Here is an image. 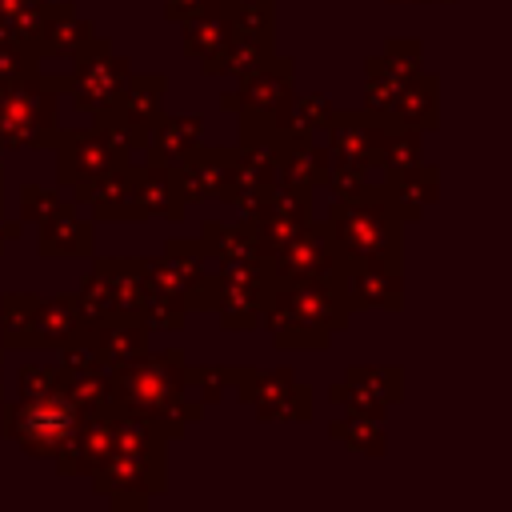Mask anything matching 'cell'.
Wrapping results in <instances>:
<instances>
[{
    "label": "cell",
    "mask_w": 512,
    "mask_h": 512,
    "mask_svg": "<svg viewBox=\"0 0 512 512\" xmlns=\"http://www.w3.org/2000/svg\"><path fill=\"white\" fill-rule=\"evenodd\" d=\"M232 152H236V148H192L184 160H176V164L168 168L172 192L180 196L184 208L196 204V200L220 196L224 176H228V164H232Z\"/></svg>",
    "instance_id": "18"
},
{
    "label": "cell",
    "mask_w": 512,
    "mask_h": 512,
    "mask_svg": "<svg viewBox=\"0 0 512 512\" xmlns=\"http://www.w3.org/2000/svg\"><path fill=\"white\" fill-rule=\"evenodd\" d=\"M420 72V44L416 40H392L384 48V56L368 60V100L364 108L376 112L380 120H388L400 88Z\"/></svg>",
    "instance_id": "16"
},
{
    "label": "cell",
    "mask_w": 512,
    "mask_h": 512,
    "mask_svg": "<svg viewBox=\"0 0 512 512\" xmlns=\"http://www.w3.org/2000/svg\"><path fill=\"white\" fill-rule=\"evenodd\" d=\"M56 204H60V196H56V192H48V188H40V184L20 188V216H24V220H32V224H40Z\"/></svg>",
    "instance_id": "36"
},
{
    "label": "cell",
    "mask_w": 512,
    "mask_h": 512,
    "mask_svg": "<svg viewBox=\"0 0 512 512\" xmlns=\"http://www.w3.org/2000/svg\"><path fill=\"white\" fill-rule=\"evenodd\" d=\"M332 440H344L352 452H368V456H380L388 448V436H384V416H368V412H344L340 420H332Z\"/></svg>",
    "instance_id": "29"
},
{
    "label": "cell",
    "mask_w": 512,
    "mask_h": 512,
    "mask_svg": "<svg viewBox=\"0 0 512 512\" xmlns=\"http://www.w3.org/2000/svg\"><path fill=\"white\" fill-rule=\"evenodd\" d=\"M68 92V76L28 72L0 92V144L44 148L56 140V104Z\"/></svg>",
    "instance_id": "5"
},
{
    "label": "cell",
    "mask_w": 512,
    "mask_h": 512,
    "mask_svg": "<svg viewBox=\"0 0 512 512\" xmlns=\"http://www.w3.org/2000/svg\"><path fill=\"white\" fill-rule=\"evenodd\" d=\"M72 72H68V92H72V104L80 112H96L112 100V92L124 84V76L132 72L124 56H116L112 40L104 36H92L76 56H72Z\"/></svg>",
    "instance_id": "11"
},
{
    "label": "cell",
    "mask_w": 512,
    "mask_h": 512,
    "mask_svg": "<svg viewBox=\"0 0 512 512\" xmlns=\"http://www.w3.org/2000/svg\"><path fill=\"white\" fill-rule=\"evenodd\" d=\"M40 256L56 260V256H92V224L76 212V204L60 200L44 220H40V236H36Z\"/></svg>",
    "instance_id": "22"
},
{
    "label": "cell",
    "mask_w": 512,
    "mask_h": 512,
    "mask_svg": "<svg viewBox=\"0 0 512 512\" xmlns=\"http://www.w3.org/2000/svg\"><path fill=\"white\" fill-rule=\"evenodd\" d=\"M0 368H4V356H0Z\"/></svg>",
    "instance_id": "40"
},
{
    "label": "cell",
    "mask_w": 512,
    "mask_h": 512,
    "mask_svg": "<svg viewBox=\"0 0 512 512\" xmlns=\"http://www.w3.org/2000/svg\"><path fill=\"white\" fill-rule=\"evenodd\" d=\"M348 316L352 304L340 272H324L308 280L272 284L260 324L272 332L276 348H324L328 336L348 324Z\"/></svg>",
    "instance_id": "2"
},
{
    "label": "cell",
    "mask_w": 512,
    "mask_h": 512,
    "mask_svg": "<svg viewBox=\"0 0 512 512\" xmlns=\"http://www.w3.org/2000/svg\"><path fill=\"white\" fill-rule=\"evenodd\" d=\"M236 392L244 404L256 408L260 420H308L312 416V392L296 384L288 368H272V372L240 368Z\"/></svg>",
    "instance_id": "12"
},
{
    "label": "cell",
    "mask_w": 512,
    "mask_h": 512,
    "mask_svg": "<svg viewBox=\"0 0 512 512\" xmlns=\"http://www.w3.org/2000/svg\"><path fill=\"white\" fill-rule=\"evenodd\" d=\"M344 292L352 308H400V268L388 264H360V268H340Z\"/></svg>",
    "instance_id": "24"
},
{
    "label": "cell",
    "mask_w": 512,
    "mask_h": 512,
    "mask_svg": "<svg viewBox=\"0 0 512 512\" xmlns=\"http://www.w3.org/2000/svg\"><path fill=\"white\" fill-rule=\"evenodd\" d=\"M36 52L28 48V44H16V40H0V92L12 84V80H20V76H28V72H36Z\"/></svg>",
    "instance_id": "35"
},
{
    "label": "cell",
    "mask_w": 512,
    "mask_h": 512,
    "mask_svg": "<svg viewBox=\"0 0 512 512\" xmlns=\"http://www.w3.org/2000/svg\"><path fill=\"white\" fill-rule=\"evenodd\" d=\"M400 224L404 220L396 216L380 184H364L356 196L332 200L324 232L336 252V272L360 264L400 268Z\"/></svg>",
    "instance_id": "4"
},
{
    "label": "cell",
    "mask_w": 512,
    "mask_h": 512,
    "mask_svg": "<svg viewBox=\"0 0 512 512\" xmlns=\"http://www.w3.org/2000/svg\"><path fill=\"white\" fill-rule=\"evenodd\" d=\"M48 0H0V40H16V44H28L32 28H36V16Z\"/></svg>",
    "instance_id": "32"
},
{
    "label": "cell",
    "mask_w": 512,
    "mask_h": 512,
    "mask_svg": "<svg viewBox=\"0 0 512 512\" xmlns=\"http://www.w3.org/2000/svg\"><path fill=\"white\" fill-rule=\"evenodd\" d=\"M64 384H68V372H64V364H24L20 372H16V392L20 396H56V392H64Z\"/></svg>",
    "instance_id": "33"
},
{
    "label": "cell",
    "mask_w": 512,
    "mask_h": 512,
    "mask_svg": "<svg viewBox=\"0 0 512 512\" xmlns=\"http://www.w3.org/2000/svg\"><path fill=\"white\" fill-rule=\"evenodd\" d=\"M268 272H272V284H288V280H308V276H324V272H336V252H332V240L324 232V224H304L296 228L292 236L276 240L268 252Z\"/></svg>",
    "instance_id": "13"
},
{
    "label": "cell",
    "mask_w": 512,
    "mask_h": 512,
    "mask_svg": "<svg viewBox=\"0 0 512 512\" xmlns=\"http://www.w3.org/2000/svg\"><path fill=\"white\" fill-rule=\"evenodd\" d=\"M0 180H4V172H0ZM12 236H20V224H4V216H0V248H4Z\"/></svg>",
    "instance_id": "38"
},
{
    "label": "cell",
    "mask_w": 512,
    "mask_h": 512,
    "mask_svg": "<svg viewBox=\"0 0 512 512\" xmlns=\"http://www.w3.org/2000/svg\"><path fill=\"white\" fill-rule=\"evenodd\" d=\"M144 268L148 260H96V268L84 276V292L76 296L84 324L108 316H140Z\"/></svg>",
    "instance_id": "10"
},
{
    "label": "cell",
    "mask_w": 512,
    "mask_h": 512,
    "mask_svg": "<svg viewBox=\"0 0 512 512\" xmlns=\"http://www.w3.org/2000/svg\"><path fill=\"white\" fill-rule=\"evenodd\" d=\"M224 40H228V24H224L220 12L184 20V52H188L192 60H200V68L216 60V52L224 48Z\"/></svg>",
    "instance_id": "30"
},
{
    "label": "cell",
    "mask_w": 512,
    "mask_h": 512,
    "mask_svg": "<svg viewBox=\"0 0 512 512\" xmlns=\"http://www.w3.org/2000/svg\"><path fill=\"white\" fill-rule=\"evenodd\" d=\"M388 120H380L376 112H332L328 120V164H348V168H376V148L384 136Z\"/></svg>",
    "instance_id": "15"
},
{
    "label": "cell",
    "mask_w": 512,
    "mask_h": 512,
    "mask_svg": "<svg viewBox=\"0 0 512 512\" xmlns=\"http://www.w3.org/2000/svg\"><path fill=\"white\" fill-rule=\"evenodd\" d=\"M52 144L60 152V168H56L60 184H68V188H76L84 180H96L116 164H128V152L108 132H100L96 124L80 128V132H56Z\"/></svg>",
    "instance_id": "14"
},
{
    "label": "cell",
    "mask_w": 512,
    "mask_h": 512,
    "mask_svg": "<svg viewBox=\"0 0 512 512\" xmlns=\"http://www.w3.org/2000/svg\"><path fill=\"white\" fill-rule=\"evenodd\" d=\"M164 440L168 436L160 428L132 420V416H116L112 444L92 472L96 492L108 496L112 508H144L156 492L168 488L164 484Z\"/></svg>",
    "instance_id": "3"
},
{
    "label": "cell",
    "mask_w": 512,
    "mask_h": 512,
    "mask_svg": "<svg viewBox=\"0 0 512 512\" xmlns=\"http://www.w3.org/2000/svg\"><path fill=\"white\" fill-rule=\"evenodd\" d=\"M292 60L268 56L260 68L240 76L244 84L228 96H220V108L240 112V140H280L284 136V116L292 104Z\"/></svg>",
    "instance_id": "6"
},
{
    "label": "cell",
    "mask_w": 512,
    "mask_h": 512,
    "mask_svg": "<svg viewBox=\"0 0 512 512\" xmlns=\"http://www.w3.org/2000/svg\"><path fill=\"white\" fill-rule=\"evenodd\" d=\"M136 192H140V212H144V220H148V216H164V220H180V216H184V204H180V196L172 192L168 168L140 164V168H136Z\"/></svg>",
    "instance_id": "28"
},
{
    "label": "cell",
    "mask_w": 512,
    "mask_h": 512,
    "mask_svg": "<svg viewBox=\"0 0 512 512\" xmlns=\"http://www.w3.org/2000/svg\"><path fill=\"white\" fill-rule=\"evenodd\" d=\"M436 92H440V80L416 72V76L400 88V96H396V104H392V112H388V124L432 128V124H436V108H440V96H436Z\"/></svg>",
    "instance_id": "26"
},
{
    "label": "cell",
    "mask_w": 512,
    "mask_h": 512,
    "mask_svg": "<svg viewBox=\"0 0 512 512\" xmlns=\"http://www.w3.org/2000/svg\"><path fill=\"white\" fill-rule=\"evenodd\" d=\"M164 88L168 80L164 76H124V84L112 92V100L104 108H96V128L108 132L124 152L132 148H144L148 140V128L156 124L160 108H164Z\"/></svg>",
    "instance_id": "9"
},
{
    "label": "cell",
    "mask_w": 512,
    "mask_h": 512,
    "mask_svg": "<svg viewBox=\"0 0 512 512\" xmlns=\"http://www.w3.org/2000/svg\"><path fill=\"white\" fill-rule=\"evenodd\" d=\"M204 132V120L200 116H156V124L148 128V140H144V160L152 168H172L176 160H184L196 140Z\"/></svg>",
    "instance_id": "23"
},
{
    "label": "cell",
    "mask_w": 512,
    "mask_h": 512,
    "mask_svg": "<svg viewBox=\"0 0 512 512\" xmlns=\"http://www.w3.org/2000/svg\"><path fill=\"white\" fill-rule=\"evenodd\" d=\"M332 404H344V412H368V416H384L388 404L400 400V368H352L344 376V384H336Z\"/></svg>",
    "instance_id": "19"
},
{
    "label": "cell",
    "mask_w": 512,
    "mask_h": 512,
    "mask_svg": "<svg viewBox=\"0 0 512 512\" xmlns=\"http://www.w3.org/2000/svg\"><path fill=\"white\" fill-rule=\"evenodd\" d=\"M388 204L396 208L400 220H412L420 216L432 200H436V188H440V176L432 164H412V168H396V172H384L380 180Z\"/></svg>",
    "instance_id": "25"
},
{
    "label": "cell",
    "mask_w": 512,
    "mask_h": 512,
    "mask_svg": "<svg viewBox=\"0 0 512 512\" xmlns=\"http://www.w3.org/2000/svg\"><path fill=\"white\" fill-rule=\"evenodd\" d=\"M84 332L100 368H116L148 352V324L140 316H108V320L84 324Z\"/></svg>",
    "instance_id": "21"
},
{
    "label": "cell",
    "mask_w": 512,
    "mask_h": 512,
    "mask_svg": "<svg viewBox=\"0 0 512 512\" xmlns=\"http://www.w3.org/2000/svg\"><path fill=\"white\" fill-rule=\"evenodd\" d=\"M272 56V36H248V32H228L224 48L216 52L212 64H204L208 76L216 72H232V76H248L252 68H260Z\"/></svg>",
    "instance_id": "27"
},
{
    "label": "cell",
    "mask_w": 512,
    "mask_h": 512,
    "mask_svg": "<svg viewBox=\"0 0 512 512\" xmlns=\"http://www.w3.org/2000/svg\"><path fill=\"white\" fill-rule=\"evenodd\" d=\"M184 352H140L128 364L108 368V412L144 420L164 436H180L204 416V404L184 392Z\"/></svg>",
    "instance_id": "1"
},
{
    "label": "cell",
    "mask_w": 512,
    "mask_h": 512,
    "mask_svg": "<svg viewBox=\"0 0 512 512\" xmlns=\"http://www.w3.org/2000/svg\"><path fill=\"white\" fill-rule=\"evenodd\" d=\"M420 4H448V0H420Z\"/></svg>",
    "instance_id": "39"
},
{
    "label": "cell",
    "mask_w": 512,
    "mask_h": 512,
    "mask_svg": "<svg viewBox=\"0 0 512 512\" xmlns=\"http://www.w3.org/2000/svg\"><path fill=\"white\" fill-rule=\"evenodd\" d=\"M140 164H116L96 180L76 184V204H88L100 220H144L140 192H136Z\"/></svg>",
    "instance_id": "17"
},
{
    "label": "cell",
    "mask_w": 512,
    "mask_h": 512,
    "mask_svg": "<svg viewBox=\"0 0 512 512\" xmlns=\"http://www.w3.org/2000/svg\"><path fill=\"white\" fill-rule=\"evenodd\" d=\"M212 12H220V0H168L164 4V16L168 20H196V16H212Z\"/></svg>",
    "instance_id": "37"
},
{
    "label": "cell",
    "mask_w": 512,
    "mask_h": 512,
    "mask_svg": "<svg viewBox=\"0 0 512 512\" xmlns=\"http://www.w3.org/2000/svg\"><path fill=\"white\" fill-rule=\"evenodd\" d=\"M332 100L324 92H312L304 100H292L288 104V116H284V132H300V136H320V128H328L332 120Z\"/></svg>",
    "instance_id": "31"
},
{
    "label": "cell",
    "mask_w": 512,
    "mask_h": 512,
    "mask_svg": "<svg viewBox=\"0 0 512 512\" xmlns=\"http://www.w3.org/2000/svg\"><path fill=\"white\" fill-rule=\"evenodd\" d=\"M76 424H80L76 404L68 400V392H56V396H20L16 404H4L0 428L28 456H56L76 432Z\"/></svg>",
    "instance_id": "8"
},
{
    "label": "cell",
    "mask_w": 512,
    "mask_h": 512,
    "mask_svg": "<svg viewBox=\"0 0 512 512\" xmlns=\"http://www.w3.org/2000/svg\"><path fill=\"white\" fill-rule=\"evenodd\" d=\"M276 180L292 184V188H324L328 180V152L320 148L316 136H300V132H284L276 140Z\"/></svg>",
    "instance_id": "20"
},
{
    "label": "cell",
    "mask_w": 512,
    "mask_h": 512,
    "mask_svg": "<svg viewBox=\"0 0 512 512\" xmlns=\"http://www.w3.org/2000/svg\"><path fill=\"white\" fill-rule=\"evenodd\" d=\"M4 312V344L8 348H60L64 340L76 336V328L84 324L76 296H28V292H8L0 300Z\"/></svg>",
    "instance_id": "7"
},
{
    "label": "cell",
    "mask_w": 512,
    "mask_h": 512,
    "mask_svg": "<svg viewBox=\"0 0 512 512\" xmlns=\"http://www.w3.org/2000/svg\"><path fill=\"white\" fill-rule=\"evenodd\" d=\"M236 376H240V368H216V364L184 368V392H188V388H196V400L208 408V404L224 392V384H236Z\"/></svg>",
    "instance_id": "34"
}]
</instances>
